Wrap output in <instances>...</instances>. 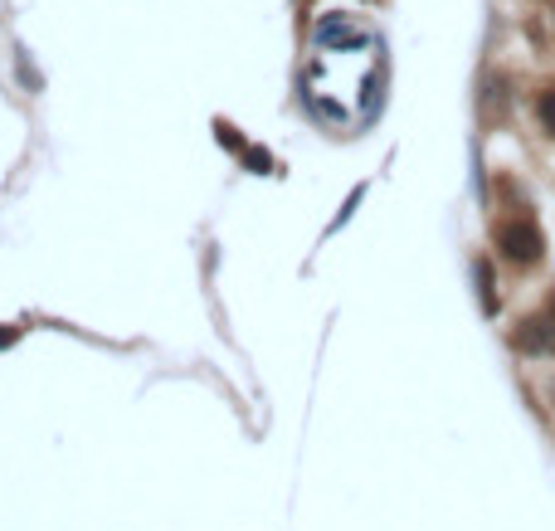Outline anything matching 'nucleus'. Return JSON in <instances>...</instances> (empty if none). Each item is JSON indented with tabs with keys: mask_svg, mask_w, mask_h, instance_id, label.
Returning <instances> with one entry per match:
<instances>
[{
	"mask_svg": "<svg viewBox=\"0 0 555 531\" xmlns=\"http://www.w3.org/2000/svg\"><path fill=\"white\" fill-rule=\"evenodd\" d=\"M15 342V332H0V346H10Z\"/></svg>",
	"mask_w": 555,
	"mask_h": 531,
	"instance_id": "obj_3",
	"label": "nucleus"
},
{
	"mask_svg": "<svg viewBox=\"0 0 555 531\" xmlns=\"http://www.w3.org/2000/svg\"><path fill=\"white\" fill-rule=\"evenodd\" d=\"M541 122L555 132V93H546V98H541Z\"/></svg>",
	"mask_w": 555,
	"mask_h": 531,
	"instance_id": "obj_2",
	"label": "nucleus"
},
{
	"mask_svg": "<svg viewBox=\"0 0 555 531\" xmlns=\"http://www.w3.org/2000/svg\"><path fill=\"white\" fill-rule=\"evenodd\" d=\"M502 249H507V259H517V264H531V259H541V229L536 225H507L502 234Z\"/></svg>",
	"mask_w": 555,
	"mask_h": 531,
	"instance_id": "obj_1",
	"label": "nucleus"
}]
</instances>
